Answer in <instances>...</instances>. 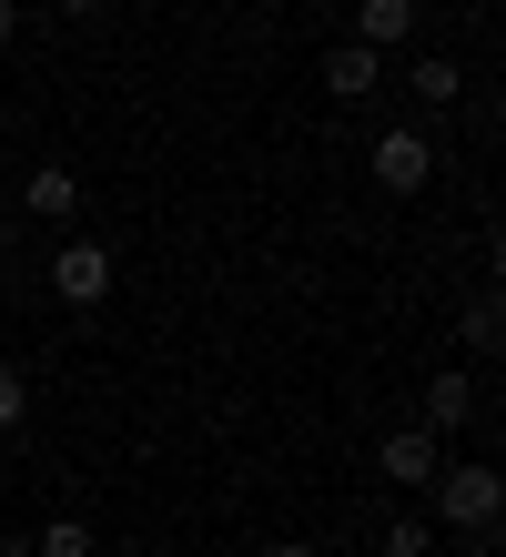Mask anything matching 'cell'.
<instances>
[{"label":"cell","mask_w":506,"mask_h":557,"mask_svg":"<svg viewBox=\"0 0 506 557\" xmlns=\"http://www.w3.org/2000/svg\"><path fill=\"white\" fill-rule=\"evenodd\" d=\"M486 406H477V375H456V366H435V385H425V436H456V425H477Z\"/></svg>","instance_id":"obj_7"},{"label":"cell","mask_w":506,"mask_h":557,"mask_svg":"<svg viewBox=\"0 0 506 557\" xmlns=\"http://www.w3.org/2000/svg\"><path fill=\"white\" fill-rule=\"evenodd\" d=\"M375 467H385V486H425L435 467H446V446H435L425 425H395V436L375 446Z\"/></svg>","instance_id":"obj_5"},{"label":"cell","mask_w":506,"mask_h":557,"mask_svg":"<svg viewBox=\"0 0 506 557\" xmlns=\"http://www.w3.org/2000/svg\"><path fill=\"white\" fill-rule=\"evenodd\" d=\"M21 213L30 223H72L82 213V173H72V162H30V173H21Z\"/></svg>","instance_id":"obj_3"},{"label":"cell","mask_w":506,"mask_h":557,"mask_svg":"<svg viewBox=\"0 0 506 557\" xmlns=\"http://www.w3.org/2000/svg\"><path fill=\"white\" fill-rule=\"evenodd\" d=\"M425 547H435L425 517H395V528H385V557H425Z\"/></svg>","instance_id":"obj_13"},{"label":"cell","mask_w":506,"mask_h":557,"mask_svg":"<svg viewBox=\"0 0 506 557\" xmlns=\"http://www.w3.org/2000/svg\"><path fill=\"white\" fill-rule=\"evenodd\" d=\"M425 507H435V528H456V537H496V517H506V476L486 467V456H466V467H435V476H425Z\"/></svg>","instance_id":"obj_1"},{"label":"cell","mask_w":506,"mask_h":557,"mask_svg":"<svg viewBox=\"0 0 506 557\" xmlns=\"http://www.w3.org/2000/svg\"><path fill=\"white\" fill-rule=\"evenodd\" d=\"M425 173H435V143L416 133V122L375 133V183H385V193H425Z\"/></svg>","instance_id":"obj_2"},{"label":"cell","mask_w":506,"mask_h":557,"mask_svg":"<svg viewBox=\"0 0 506 557\" xmlns=\"http://www.w3.org/2000/svg\"><path fill=\"white\" fill-rule=\"evenodd\" d=\"M274 557H324V547H304V537H284V547H274Z\"/></svg>","instance_id":"obj_16"},{"label":"cell","mask_w":506,"mask_h":557,"mask_svg":"<svg viewBox=\"0 0 506 557\" xmlns=\"http://www.w3.org/2000/svg\"><path fill=\"white\" fill-rule=\"evenodd\" d=\"M21 425H30V375L0 366V436H21Z\"/></svg>","instance_id":"obj_12"},{"label":"cell","mask_w":506,"mask_h":557,"mask_svg":"<svg viewBox=\"0 0 506 557\" xmlns=\"http://www.w3.org/2000/svg\"><path fill=\"white\" fill-rule=\"evenodd\" d=\"M324 91H334V102H375V91H385V51H365V41L324 51Z\"/></svg>","instance_id":"obj_6"},{"label":"cell","mask_w":506,"mask_h":557,"mask_svg":"<svg viewBox=\"0 0 506 557\" xmlns=\"http://www.w3.org/2000/svg\"><path fill=\"white\" fill-rule=\"evenodd\" d=\"M0 557H30V547H0Z\"/></svg>","instance_id":"obj_17"},{"label":"cell","mask_w":506,"mask_h":557,"mask_svg":"<svg viewBox=\"0 0 506 557\" xmlns=\"http://www.w3.org/2000/svg\"><path fill=\"white\" fill-rule=\"evenodd\" d=\"M51 294L61 305H101V294H112V253L101 244H61L51 253Z\"/></svg>","instance_id":"obj_4"},{"label":"cell","mask_w":506,"mask_h":557,"mask_svg":"<svg viewBox=\"0 0 506 557\" xmlns=\"http://www.w3.org/2000/svg\"><path fill=\"white\" fill-rule=\"evenodd\" d=\"M30 557H91V528H82V517H51V528L30 537Z\"/></svg>","instance_id":"obj_11"},{"label":"cell","mask_w":506,"mask_h":557,"mask_svg":"<svg viewBox=\"0 0 506 557\" xmlns=\"http://www.w3.org/2000/svg\"><path fill=\"white\" fill-rule=\"evenodd\" d=\"M51 11H61V21H91V11H112V0H51Z\"/></svg>","instance_id":"obj_14"},{"label":"cell","mask_w":506,"mask_h":557,"mask_svg":"<svg viewBox=\"0 0 506 557\" xmlns=\"http://www.w3.org/2000/svg\"><path fill=\"white\" fill-rule=\"evenodd\" d=\"M456 345H466V355H496V345H506V305H496V294H477V305L456 314Z\"/></svg>","instance_id":"obj_10"},{"label":"cell","mask_w":506,"mask_h":557,"mask_svg":"<svg viewBox=\"0 0 506 557\" xmlns=\"http://www.w3.org/2000/svg\"><path fill=\"white\" fill-rule=\"evenodd\" d=\"M355 41H365V51L416 41V0H355Z\"/></svg>","instance_id":"obj_8"},{"label":"cell","mask_w":506,"mask_h":557,"mask_svg":"<svg viewBox=\"0 0 506 557\" xmlns=\"http://www.w3.org/2000/svg\"><path fill=\"white\" fill-rule=\"evenodd\" d=\"M11 30H21V0H0V41H11Z\"/></svg>","instance_id":"obj_15"},{"label":"cell","mask_w":506,"mask_h":557,"mask_svg":"<svg viewBox=\"0 0 506 557\" xmlns=\"http://www.w3.org/2000/svg\"><path fill=\"white\" fill-rule=\"evenodd\" d=\"M405 91H416V102H425V112H446V102H456V91H466V72H456V61H446V51H425V61H416V72H405Z\"/></svg>","instance_id":"obj_9"}]
</instances>
